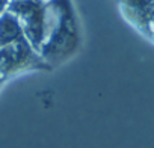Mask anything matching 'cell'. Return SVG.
Returning <instances> with one entry per match:
<instances>
[{
  "instance_id": "3",
  "label": "cell",
  "mask_w": 154,
  "mask_h": 148,
  "mask_svg": "<svg viewBox=\"0 0 154 148\" xmlns=\"http://www.w3.org/2000/svg\"><path fill=\"white\" fill-rule=\"evenodd\" d=\"M9 2H11V0H0V15H2V14L8 9Z\"/></svg>"
},
{
  "instance_id": "1",
  "label": "cell",
  "mask_w": 154,
  "mask_h": 148,
  "mask_svg": "<svg viewBox=\"0 0 154 148\" xmlns=\"http://www.w3.org/2000/svg\"><path fill=\"white\" fill-rule=\"evenodd\" d=\"M33 59L32 48L26 38L11 42L0 48V74H6L14 69L29 65Z\"/></svg>"
},
{
  "instance_id": "2",
  "label": "cell",
  "mask_w": 154,
  "mask_h": 148,
  "mask_svg": "<svg viewBox=\"0 0 154 148\" xmlns=\"http://www.w3.org/2000/svg\"><path fill=\"white\" fill-rule=\"evenodd\" d=\"M21 38H24V32L20 20L12 12L5 11L0 15V48Z\"/></svg>"
}]
</instances>
